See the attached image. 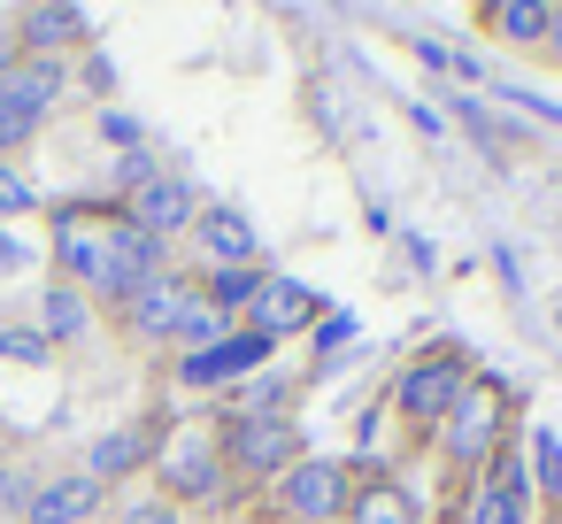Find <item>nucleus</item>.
<instances>
[{
  "instance_id": "14",
  "label": "nucleus",
  "mask_w": 562,
  "mask_h": 524,
  "mask_svg": "<svg viewBox=\"0 0 562 524\" xmlns=\"http://www.w3.org/2000/svg\"><path fill=\"white\" fill-rule=\"evenodd\" d=\"M485 40L493 47H516V55H547V32H554V0H493L477 9Z\"/></svg>"
},
{
  "instance_id": "16",
  "label": "nucleus",
  "mask_w": 562,
  "mask_h": 524,
  "mask_svg": "<svg viewBox=\"0 0 562 524\" xmlns=\"http://www.w3.org/2000/svg\"><path fill=\"white\" fill-rule=\"evenodd\" d=\"M63 86H70V63H55V55H24L9 78H0V93H9L16 109H32L40 124H47V109L63 101Z\"/></svg>"
},
{
  "instance_id": "35",
  "label": "nucleus",
  "mask_w": 562,
  "mask_h": 524,
  "mask_svg": "<svg viewBox=\"0 0 562 524\" xmlns=\"http://www.w3.org/2000/svg\"><path fill=\"white\" fill-rule=\"evenodd\" d=\"M0 501H24V478H16L9 462H0Z\"/></svg>"
},
{
  "instance_id": "17",
  "label": "nucleus",
  "mask_w": 562,
  "mask_h": 524,
  "mask_svg": "<svg viewBox=\"0 0 562 524\" xmlns=\"http://www.w3.org/2000/svg\"><path fill=\"white\" fill-rule=\"evenodd\" d=\"M40 332H47V347L86 339V332H93V293H78L70 278H55V286H47V301H40Z\"/></svg>"
},
{
  "instance_id": "31",
  "label": "nucleus",
  "mask_w": 562,
  "mask_h": 524,
  "mask_svg": "<svg viewBox=\"0 0 562 524\" xmlns=\"http://www.w3.org/2000/svg\"><path fill=\"white\" fill-rule=\"evenodd\" d=\"M24 263H32V247H24V239H16V232H0V278H16V270H24Z\"/></svg>"
},
{
  "instance_id": "34",
  "label": "nucleus",
  "mask_w": 562,
  "mask_h": 524,
  "mask_svg": "<svg viewBox=\"0 0 562 524\" xmlns=\"http://www.w3.org/2000/svg\"><path fill=\"white\" fill-rule=\"evenodd\" d=\"M493 270H501V286H508V293L524 286V270H516V255H508V247H493Z\"/></svg>"
},
{
  "instance_id": "11",
  "label": "nucleus",
  "mask_w": 562,
  "mask_h": 524,
  "mask_svg": "<svg viewBox=\"0 0 562 524\" xmlns=\"http://www.w3.org/2000/svg\"><path fill=\"white\" fill-rule=\"evenodd\" d=\"M470 524H531V478H524V462H516V439L485 462V486H477V501H470Z\"/></svg>"
},
{
  "instance_id": "29",
  "label": "nucleus",
  "mask_w": 562,
  "mask_h": 524,
  "mask_svg": "<svg viewBox=\"0 0 562 524\" xmlns=\"http://www.w3.org/2000/svg\"><path fill=\"white\" fill-rule=\"evenodd\" d=\"M116 524H178V509H170V501H132Z\"/></svg>"
},
{
  "instance_id": "32",
  "label": "nucleus",
  "mask_w": 562,
  "mask_h": 524,
  "mask_svg": "<svg viewBox=\"0 0 562 524\" xmlns=\"http://www.w3.org/2000/svg\"><path fill=\"white\" fill-rule=\"evenodd\" d=\"M401 109H408V124H416V132H424V140H447V124H439V116H431V109H424V101H401Z\"/></svg>"
},
{
  "instance_id": "12",
  "label": "nucleus",
  "mask_w": 562,
  "mask_h": 524,
  "mask_svg": "<svg viewBox=\"0 0 562 524\" xmlns=\"http://www.w3.org/2000/svg\"><path fill=\"white\" fill-rule=\"evenodd\" d=\"M124 209H132V224H139V232H155V239H178V232H193V216H201V193H193L186 178H170V170H162V178H155V186H139Z\"/></svg>"
},
{
  "instance_id": "33",
  "label": "nucleus",
  "mask_w": 562,
  "mask_h": 524,
  "mask_svg": "<svg viewBox=\"0 0 562 524\" xmlns=\"http://www.w3.org/2000/svg\"><path fill=\"white\" fill-rule=\"evenodd\" d=\"M16 63H24V47H16V24H0V78H9Z\"/></svg>"
},
{
  "instance_id": "21",
  "label": "nucleus",
  "mask_w": 562,
  "mask_h": 524,
  "mask_svg": "<svg viewBox=\"0 0 562 524\" xmlns=\"http://www.w3.org/2000/svg\"><path fill=\"white\" fill-rule=\"evenodd\" d=\"M255 293H262V270H209V278H201V301H209L216 316H247Z\"/></svg>"
},
{
  "instance_id": "15",
  "label": "nucleus",
  "mask_w": 562,
  "mask_h": 524,
  "mask_svg": "<svg viewBox=\"0 0 562 524\" xmlns=\"http://www.w3.org/2000/svg\"><path fill=\"white\" fill-rule=\"evenodd\" d=\"M101 509V486L86 478V470H63V478H47L32 501H24V524H86Z\"/></svg>"
},
{
  "instance_id": "10",
  "label": "nucleus",
  "mask_w": 562,
  "mask_h": 524,
  "mask_svg": "<svg viewBox=\"0 0 562 524\" xmlns=\"http://www.w3.org/2000/svg\"><path fill=\"white\" fill-rule=\"evenodd\" d=\"M316 316H324V301H316L308 286H293V278H278V270H262V293H255V309H247V324H255L262 339L316 332Z\"/></svg>"
},
{
  "instance_id": "23",
  "label": "nucleus",
  "mask_w": 562,
  "mask_h": 524,
  "mask_svg": "<svg viewBox=\"0 0 562 524\" xmlns=\"http://www.w3.org/2000/svg\"><path fill=\"white\" fill-rule=\"evenodd\" d=\"M531 462H539V501L562 509V439L554 432H531Z\"/></svg>"
},
{
  "instance_id": "8",
  "label": "nucleus",
  "mask_w": 562,
  "mask_h": 524,
  "mask_svg": "<svg viewBox=\"0 0 562 524\" xmlns=\"http://www.w3.org/2000/svg\"><path fill=\"white\" fill-rule=\"evenodd\" d=\"M201 301V278H186V270H155L132 301H124V316H132V332L139 339H170L178 324H186V309Z\"/></svg>"
},
{
  "instance_id": "26",
  "label": "nucleus",
  "mask_w": 562,
  "mask_h": 524,
  "mask_svg": "<svg viewBox=\"0 0 562 524\" xmlns=\"http://www.w3.org/2000/svg\"><path fill=\"white\" fill-rule=\"evenodd\" d=\"M493 101H501V109H524V116H539V124L562 132V101H547V93H531V86H501Z\"/></svg>"
},
{
  "instance_id": "37",
  "label": "nucleus",
  "mask_w": 562,
  "mask_h": 524,
  "mask_svg": "<svg viewBox=\"0 0 562 524\" xmlns=\"http://www.w3.org/2000/svg\"><path fill=\"white\" fill-rule=\"evenodd\" d=\"M477 9H493V0H477Z\"/></svg>"
},
{
  "instance_id": "4",
  "label": "nucleus",
  "mask_w": 562,
  "mask_h": 524,
  "mask_svg": "<svg viewBox=\"0 0 562 524\" xmlns=\"http://www.w3.org/2000/svg\"><path fill=\"white\" fill-rule=\"evenodd\" d=\"M270 501L285 524H347V501H355V470L339 455H301L285 478H270Z\"/></svg>"
},
{
  "instance_id": "2",
  "label": "nucleus",
  "mask_w": 562,
  "mask_h": 524,
  "mask_svg": "<svg viewBox=\"0 0 562 524\" xmlns=\"http://www.w3.org/2000/svg\"><path fill=\"white\" fill-rule=\"evenodd\" d=\"M462 386H470V355H454V347H424V355L401 363V378H393V416H401L408 432H439L447 409L462 401Z\"/></svg>"
},
{
  "instance_id": "7",
  "label": "nucleus",
  "mask_w": 562,
  "mask_h": 524,
  "mask_svg": "<svg viewBox=\"0 0 562 524\" xmlns=\"http://www.w3.org/2000/svg\"><path fill=\"white\" fill-rule=\"evenodd\" d=\"M193 247H201V278L209 270H262V232L239 209H224V201H209L193 216Z\"/></svg>"
},
{
  "instance_id": "1",
  "label": "nucleus",
  "mask_w": 562,
  "mask_h": 524,
  "mask_svg": "<svg viewBox=\"0 0 562 524\" xmlns=\"http://www.w3.org/2000/svg\"><path fill=\"white\" fill-rule=\"evenodd\" d=\"M447 439V462L462 470V478H477L508 439H516V393L501 386V378H485V370H470V386H462V401L447 409V424H439Z\"/></svg>"
},
{
  "instance_id": "24",
  "label": "nucleus",
  "mask_w": 562,
  "mask_h": 524,
  "mask_svg": "<svg viewBox=\"0 0 562 524\" xmlns=\"http://www.w3.org/2000/svg\"><path fill=\"white\" fill-rule=\"evenodd\" d=\"M24 209H40L32 170H24V163H0V216H24Z\"/></svg>"
},
{
  "instance_id": "36",
  "label": "nucleus",
  "mask_w": 562,
  "mask_h": 524,
  "mask_svg": "<svg viewBox=\"0 0 562 524\" xmlns=\"http://www.w3.org/2000/svg\"><path fill=\"white\" fill-rule=\"evenodd\" d=\"M547 55L562 63V9H554V32H547Z\"/></svg>"
},
{
  "instance_id": "3",
  "label": "nucleus",
  "mask_w": 562,
  "mask_h": 524,
  "mask_svg": "<svg viewBox=\"0 0 562 524\" xmlns=\"http://www.w3.org/2000/svg\"><path fill=\"white\" fill-rule=\"evenodd\" d=\"M155 478L170 501H224L232 493V462H224V439L201 432V424H178L162 447H155Z\"/></svg>"
},
{
  "instance_id": "25",
  "label": "nucleus",
  "mask_w": 562,
  "mask_h": 524,
  "mask_svg": "<svg viewBox=\"0 0 562 524\" xmlns=\"http://www.w3.org/2000/svg\"><path fill=\"white\" fill-rule=\"evenodd\" d=\"M0 355H9V363H47L55 347H47L40 324H9V332H0Z\"/></svg>"
},
{
  "instance_id": "30",
  "label": "nucleus",
  "mask_w": 562,
  "mask_h": 524,
  "mask_svg": "<svg viewBox=\"0 0 562 524\" xmlns=\"http://www.w3.org/2000/svg\"><path fill=\"white\" fill-rule=\"evenodd\" d=\"M324 316H331V324H316V355H324V347H347V339H355V324H347L339 309H324Z\"/></svg>"
},
{
  "instance_id": "27",
  "label": "nucleus",
  "mask_w": 562,
  "mask_h": 524,
  "mask_svg": "<svg viewBox=\"0 0 562 524\" xmlns=\"http://www.w3.org/2000/svg\"><path fill=\"white\" fill-rule=\"evenodd\" d=\"M101 140H109L116 155H139V147H147V132H139V116H124V109H101Z\"/></svg>"
},
{
  "instance_id": "18",
  "label": "nucleus",
  "mask_w": 562,
  "mask_h": 524,
  "mask_svg": "<svg viewBox=\"0 0 562 524\" xmlns=\"http://www.w3.org/2000/svg\"><path fill=\"white\" fill-rule=\"evenodd\" d=\"M155 424H124V432H101L93 447H86V478L93 486H109V478H124L132 462H147L155 455V439H147Z\"/></svg>"
},
{
  "instance_id": "6",
  "label": "nucleus",
  "mask_w": 562,
  "mask_h": 524,
  "mask_svg": "<svg viewBox=\"0 0 562 524\" xmlns=\"http://www.w3.org/2000/svg\"><path fill=\"white\" fill-rule=\"evenodd\" d=\"M232 478H285L301 462V424L293 416H224L216 424Z\"/></svg>"
},
{
  "instance_id": "38",
  "label": "nucleus",
  "mask_w": 562,
  "mask_h": 524,
  "mask_svg": "<svg viewBox=\"0 0 562 524\" xmlns=\"http://www.w3.org/2000/svg\"><path fill=\"white\" fill-rule=\"evenodd\" d=\"M554 9H562V0H554Z\"/></svg>"
},
{
  "instance_id": "5",
  "label": "nucleus",
  "mask_w": 562,
  "mask_h": 524,
  "mask_svg": "<svg viewBox=\"0 0 562 524\" xmlns=\"http://www.w3.org/2000/svg\"><path fill=\"white\" fill-rule=\"evenodd\" d=\"M124 201H78V209H55V263L78 293H101L109 286V224H116Z\"/></svg>"
},
{
  "instance_id": "20",
  "label": "nucleus",
  "mask_w": 562,
  "mask_h": 524,
  "mask_svg": "<svg viewBox=\"0 0 562 524\" xmlns=\"http://www.w3.org/2000/svg\"><path fill=\"white\" fill-rule=\"evenodd\" d=\"M232 416H293V378H278V370H247V386L232 393Z\"/></svg>"
},
{
  "instance_id": "9",
  "label": "nucleus",
  "mask_w": 562,
  "mask_h": 524,
  "mask_svg": "<svg viewBox=\"0 0 562 524\" xmlns=\"http://www.w3.org/2000/svg\"><path fill=\"white\" fill-rule=\"evenodd\" d=\"M270 347H278V339H262L255 324H239V332H224L216 347H201V355H178V378H186V386H224V378H247V370H262V363H270Z\"/></svg>"
},
{
  "instance_id": "13",
  "label": "nucleus",
  "mask_w": 562,
  "mask_h": 524,
  "mask_svg": "<svg viewBox=\"0 0 562 524\" xmlns=\"http://www.w3.org/2000/svg\"><path fill=\"white\" fill-rule=\"evenodd\" d=\"M86 40V16H78V0H24L16 9V47L24 55H70Z\"/></svg>"
},
{
  "instance_id": "28",
  "label": "nucleus",
  "mask_w": 562,
  "mask_h": 524,
  "mask_svg": "<svg viewBox=\"0 0 562 524\" xmlns=\"http://www.w3.org/2000/svg\"><path fill=\"white\" fill-rule=\"evenodd\" d=\"M78 78H86L93 93H116V63H109V55H86V63H78Z\"/></svg>"
},
{
  "instance_id": "19",
  "label": "nucleus",
  "mask_w": 562,
  "mask_h": 524,
  "mask_svg": "<svg viewBox=\"0 0 562 524\" xmlns=\"http://www.w3.org/2000/svg\"><path fill=\"white\" fill-rule=\"evenodd\" d=\"M347 524H424V509H416V493H408V486L378 478V486H355Z\"/></svg>"
},
{
  "instance_id": "22",
  "label": "nucleus",
  "mask_w": 562,
  "mask_h": 524,
  "mask_svg": "<svg viewBox=\"0 0 562 524\" xmlns=\"http://www.w3.org/2000/svg\"><path fill=\"white\" fill-rule=\"evenodd\" d=\"M32 132H40V116H32V109H16L9 93H0V163H16V155L32 147Z\"/></svg>"
}]
</instances>
